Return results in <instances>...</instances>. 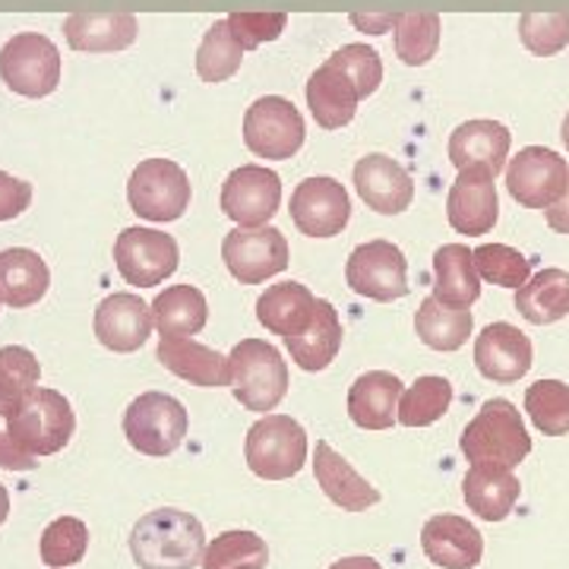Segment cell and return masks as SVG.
<instances>
[{
	"instance_id": "d6a6232c",
	"label": "cell",
	"mask_w": 569,
	"mask_h": 569,
	"mask_svg": "<svg viewBox=\"0 0 569 569\" xmlns=\"http://www.w3.org/2000/svg\"><path fill=\"white\" fill-rule=\"evenodd\" d=\"M475 329V317L468 307H449L440 298H425L415 313V332L433 351H459Z\"/></svg>"
},
{
	"instance_id": "8992f818",
	"label": "cell",
	"mask_w": 569,
	"mask_h": 569,
	"mask_svg": "<svg viewBox=\"0 0 569 569\" xmlns=\"http://www.w3.org/2000/svg\"><path fill=\"white\" fill-rule=\"evenodd\" d=\"M187 408L168 392H142L123 411V437L142 456H171L187 437Z\"/></svg>"
},
{
	"instance_id": "4316f807",
	"label": "cell",
	"mask_w": 569,
	"mask_h": 569,
	"mask_svg": "<svg viewBox=\"0 0 569 569\" xmlns=\"http://www.w3.org/2000/svg\"><path fill=\"white\" fill-rule=\"evenodd\" d=\"M284 346L291 351V361L301 367V370H326V367L336 361L339 348H342V320H339V310L317 298V313L307 326L305 332L298 336H288Z\"/></svg>"
},
{
	"instance_id": "cb8c5ba5",
	"label": "cell",
	"mask_w": 569,
	"mask_h": 569,
	"mask_svg": "<svg viewBox=\"0 0 569 569\" xmlns=\"http://www.w3.org/2000/svg\"><path fill=\"white\" fill-rule=\"evenodd\" d=\"M512 133L500 121H466L449 137V162L462 168H488L493 174L507 171Z\"/></svg>"
},
{
	"instance_id": "e0dca14e",
	"label": "cell",
	"mask_w": 569,
	"mask_h": 569,
	"mask_svg": "<svg viewBox=\"0 0 569 569\" xmlns=\"http://www.w3.org/2000/svg\"><path fill=\"white\" fill-rule=\"evenodd\" d=\"M152 329H156L152 305H146L133 291L108 295L102 305L96 307V339L108 351L130 355L146 346Z\"/></svg>"
},
{
	"instance_id": "603a6c76",
	"label": "cell",
	"mask_w": 569,
	"mask_h": 569,
	"mask_svg": "<svg viewBox=\"0 0 569 569\" xmlns=\"http://www.w3.org/2000/svg\"><path fill=\"white\" fill-rule=\"evenodd\" d=\"M313 475L323 493L346 512H365V509L380 503V490L373 488L367 478H361L348 459H342L326 440H317L313 452Z\"/></svg>"
},
{
	"instance_id": "2e32d148",
	"label": "cell",
	"mask_w": 569,
	"mask_h": 569,
	"mask_svg": "<svg viewBox=\"0 0 569 569\" xmlns=\"http://www.w3.org/2000/svg\"><path fill=\"white\" fill-rule=\"evenodd\" d=\"M497 174L488 168H462L459 178L452 181L447 197V219L449 224L468 234H488L500 219V197H497Z\"/></svg>"
},
{
	"instance_id": "f907efd6",
	"label": "cell",
	"mask_w": 569,
	"mask_h": 569,
	"mask_svg": "<svg viewBox=\"0 0 569 569\" xmlns=\"http://www.w3.org/2000/svg\"><path fill=\"white\" fill-rule=\"evenodd\" d=\"M329 569H383L373 557H346V560H339V563H332Z\"/></svg>"
},
{
	"instance_id": "d6986e66",
	"label": "cell",
	"mask_w": 569,
	"mask_h": 569,
	"mask_svg": "<svg viewBox=\"0 0 569 569\" xmlns=\"http://www.w3.org/2000/svg\"><path fill=\"white\" fill-rule=\"evenodd\" d=\"M475 367L493 383H516L531 370V342L512 323H490L475 339Z\"/></svg>"
},
{
	"instance_id": "ab89813d",
	"label": "cell",
	"mask_w": 569,
	"mask_h": 569,
	"mask_svg": "<svg viewBox=\"0 0 569 569\" xmlns=\"http://www.w3.org/2000/svg\"><path fill=\"white\" fill-rule=\"evenodd\" d=\"M526 411L545 437L569 433V387L563 380H538L526 389Z\"/></svg>"
},
{
	"instance_id": "9a60e30c",
	"label": "cell",
	"mask_w": 569,
	"mask_h": 569,
	"mask_svg": "<svg viewBox=\"0 0 569 569\" xmlns=\"http://www.w3.org/2000/svg\"><path fill=\"white\" fill-rule=\"evenodd\" d=\"M351 219V200L336 178H307L291 193V222L307 238H336Z\"/></svg>"
},
{
	"instance_id": "7bdbcfd3",
	"label": "cell",
	"mask_w": 569,
	"mask_h": 569,
	"mask_svg": "<svg viewBox=\"0 0 569 569\" xmlns=\"http://www.w3.org/2000/svg\"><path fill=\"white\" fill-rule=\"evenodd\" d=\"M519 39L535 58H553L569 44V10L560 13H522Z\"/></svg>"
},
{
	"instance_id": "7c38bea8",
	"label": "cell",
	"mask_w": 569,
	"mask_h": 569,
	"mask_svg": "<svg viewBox=\"0 0 569 569\" xmlns=\"http://www.w3.org/2000/svg\"><path fill=\"white\" fill-rule=\"evenodd\" d=\"M567 159L545 146H526L507 162L509 197L526 209H548L557 203L567 190Z\"/></svg>"
},
{
	"instance_id": "4fadbf2b",
	"label": "cell",
	"mask_w": 569,
	"mask_h": 569,
	"mask_svg": "<svg viewBox=\"0 0 569 569\" xmlns=\"http://www.w3.org/2000/svg\"><path fill=\"white\" fill-rule=\"evenodd\" d=\"M346 282L351 291L370 301H399L408 295L406 253L389 241H367L355 247L346 263Z\"/></svg>"
},
{
	"instance_id": "ba28073f",
	"label": "cell",
	"mask_w": 569,
	"mask_h": 569,
	"mask_svg": "<svg viewBox=\"0 0 569 569\" xmlns=\"http://www.w3.org/2000/svg\"><path fill=\"white\" fill-rule=\"evenodd\" d=\"M127 203L146 222H178L190 206V178L171 159H146L127 181Z\"/></svg>"
},
{
	"instance_id": "f546056e",
	"label": "cell",
	"mask_w": 569,
	"mask_h": 569,
	"mask_svg": "<svg viewBox=\"0 0 569 569\" xmlns=\"http://www.w3.org/2000/svg\"><path fill=\"white\" fill-rule=\"evenodd\" d=\"M313 313H317V298L301 282L269 284L257 301V320L282 339L305 332Z\"/></svg>"
},
{
	"instance_id": "5b68a950",
	"label": "cell",
	"mask_w": 569,
	"mask_h": 569,
	"mask_svg": "<svg viewBox=\"0 0 569 569\" xmlns=\"http://www.w3.org/2000/svg\"><path fill=\"white\" fill-rule=\"evenodd\" d=\"M247 468L263 481H288L307 462V433L288 415H263L247 430Z\"/></svg>"
},
{
	"instance_id": "f6af8a7d",
	"label": "cell",
	"mask_w": 569,
	"mask_h": 569,
	"mask_svg": "<svg viewBox=\"0 0 569 569\" xmlns=\"http://www.w3.org/2000/svg\"><path fill=\"white\" fill-rule=\"evenodd\" d=\"M224 20L231 26V36L238 39L244 51L260 48L263 41H276L288 26L284 13H231Z\"/></svg>"
},
{
	"instance_id": "9c48e42d",
	"label": "cell",
	"mask_w": 569,
	"mask_h": 569,
	"mask_svg": "<svg viewBox=\"0 0 569 569\" xmlns=\"http://www.w3.org/2000/svg\"><path fill=\"white\" fill-rule=\"evenodd\" d=\"M307 127L301 111L282 96H263L247 108L244 142L257 159L284 162L301 152Z\"/></svg>"
},
{
	"instance_id": "74e56055",
	"label": "cell",
	"mask_w": 569,
	"mask_h": 569,
	"mask_svg": "<svg viewBox=\"0 0 569 569\" xmlns=\"http://www.w3.org/2000/svg\"><path fill=\"white\" fill-rule=\"evenodd\" d=\"M41 367L39 358L22 346L0 348V415L7 418L17 411L20 402L39 387Z\"/></svg>"
},
{
	"instance_id": "30bf717a",
	"label": "cell",
	"mask_w": 569,
	"mask_h": 569,
	"mask_svg": "<svg viewBox=\"0 0 569 569\" xmlns=\"http://www.w3.org/2000/svg\"><path fill=\"white\" fill-rule=\"evenodd\" d=\"M222 260L241 284H260L288 269V241L279 228H231L222 241Z\"/></svg>"
},
{
	"instance_id": "ffe728a7",
	"label": "cell",
	"mask_w": 569,
	"mask_h": 569,
	"mask_svg": "<svg viewBox=\"0 0 569 569\" xmlns=\"http://www.w3.org/2000/svg\"><path fill=\"white\" fill-rule=\"evenodd\" d=\"M421 548L433 567L475 569L485 557V538L462 516H433L421 529Z\"/></svg>"
},
{
	"instance_id": "7a4b0ae2",
	"label": "cell",
	"mask_w": 569,
	"mask_h": 569,
	"mask_svg": "<svg viewBox=\"0 0 569 569\" xmlns=\"http://www.w3.org/2000/svg\"><path fill=\"white\" fill-rule=\"evenodd\" d=\"M462 452L471 466L512 468L531 452V437L509 399H488L462 430Z\"/></svg>"
},
{
	"instance_id": "f35d334b",
	"label": "cell",
	"mask_w": 569,
	"mask_h": 569,
	"mask_svg": "<svg viewBox=\"0 0 569 569\" xmlns=\"http://www.w3.org/2000/svg\"><path fill=\"white\" fill-rule=\"evenodd\" d=\"M269 548L257 531L234 529L219 535L203 553V569H266Z\"/></svg>"
},
{
	"instance_id": "ac0fdd59",
	"label": "cell",
	"mask_w": 569,
	"mask_h": 569,
	"mask_svg": "<svg viewBox=\"0 0 569 569\" xmlns=\"http://www.w3.org/2000/svg\"><path fill=\"white\" fill-rule=\"evenodd\" d=\"M355 190L367 209L380 216H399L415 200V181L402 164L383 152H370L355 164Z\"/></svg>"
},
{
	"instance_id": "f5cc1de1",
	"label": "cell",
	"mask_w": 569,
	"mask_h": 569,
	"mask_svg": "<svg viewBox=\"0 0 569 569\" xmlns=\"http://www.w3.org/2000/svg\"><path fill=\"white\" fill-rule=\"evenodd\" d=\"M560 140H563V146L569 149V114L563 118V127H560Z\"/></svg>"
},
{
	"instance_id": "c3c4849f",
	"label": "cell",
	"mask_w": 569,
	"mask_h": 569,
	"mask_svg": "<svg viewBox=\"0 0 569 569\" xmlns=\"http://www.w3.org/2000/svg\"><path fill=\"white\" fill-rule=\"evenodd\" d=\"M351 22L361 29V32H370V36H383L392 29L396 22V13H351Z\"/></svg>"
},
{
	"instance_id": "5bb4252c",
	"label": "cell",
	"mask_w": 569,
	"mask_h": 569,
	"mask_svg": "<svg viewBox=\"0 0 569 569\" xmlns=\"http://www.w3.org/2000/svg\"><path fill=\"white\" fill-rule=\"evenodd\" d=\"M282 203V181L266 164H241L222 183V212L241 228H260Z\"/></svg>"
},
{
	"instance_id": "7402d4cb",
	"label": "cell",
	"mask_w": 569,
	"mask_h": 569,
	"mask_svg": "<svg viewBox=\"0 0 569 569\" xmlns=\"http://www.w3.org/2000/svg\"><path fill=\"white\" fill-rule=\"evenodd\" d=\"M402 380L389 370H367L348 389V418L361 430H387L399 421Z\"/></svg>"
},
{
	"instance_id": "3957f363",
	"label": "cell",
	"mask_w": 569,
	"mask_h": 569,
	"mask_svg": "<svg viewBox=\"0 0 569 569\" xmlns=\"http://www.w3.org/2000/svg\"><path fill=\"white\" fill-rule=\"evenodd\" d=\"M77 430L73 408L58 389L36 387L20 402L17 411L7 415L10 440L29 456H54L61 452Z\"/></svg>"
},
{
	"instance_id": "277c9868",
	"label": "cell",
	"mask_w": 569,
	"mask_h": 569,
	"mask_svg": "<svg viewBox=\"0 0 569 569\" xmlns=\"http://www.w3.org/2000/svg\"><path fill=\"white\" fill-rule=\"evenodd\" d=\"M231 392L247 411H276L288 392V365L282 351L266 339H241L231 348Z\"/></svg>"
},
{
	"instance_id": "d590c367",
	"label": "cell",
	"mask_w": 569,
	"mask_h": 569,
	"mask_svg": "<svg viewBox=\"0 0 569 569\" xmlns=\"http://www.w3.org/2000/svg\"><path fill=\"white\" fill-rule=\"evenodd\" d=\"M452 406V383L447 377H418L399 399V425L430 427L437 425Z\"/></svg>"
},
{
	"instance_id": "8fae6325",
	"label": "cell",
	"mask_w": 569,
	"mask_h": 569,
	"mask_svg": "<svg viewBox=\"0 0 569 569\" xmlns=\"http://www.w3.org/2000/svg\"><path fill=\"white\" fill-rule=\"evenodd\" d=\"M181 260L178 241L159 228H123L114 241V263L127 284L152 288L162 284L168 276H174Z\"/></svg>"
},
{
	"instance_id": "bcb514c9",
	"label": "cell",
	"mask_w": 569,
	"mask_h": 569,
	"mask_svg": "<svg viewBox=\"0 0 569 569\" xmlns=\"http://www.w3.org/2000/svg\"><path fill=\"white\" fill-rule=\"evenodd\" d=\"M29 203H32V183L0 171V222L20 219Z\"/></svg>"
},
{
	"instance_id": "db71d44e",
	"label": "cell",
	"mask_w": 569,
	"mask_h": 569,
	"mask_svg": "<svg viewBox=\"0 0 569 569\" xmlns=\"http://www.w3.org/2000/svg\"><path fill=\"white\" fill-rule=\"evenodd\" d=\"M0 301H3V295H0Z\"/></svg>"
},
{
	"instance_id": "6da1fadb",
	"label": "cell",
	"mask_w": 569,
	"mask_h": 569,
	"mask_svg": "<svg viewBox=\"0 0 569 569\" xmlns=\"http://www.w3.org/2000/svg\"><path fill=\"white\" fill-rule=\"evenodd\" d=\"M203 522L183 509H152L130 531V553L140 569H193L206 553Z\"/></svg>"
},
{
	"instance_id": "d4e9b609",
	"label": "cell",
	"mask_w": 569,
	"mask_h": 569,
	"mask_svg": "<svg viewBox=\"0 0 569 569\" xmlns=\"http://www.w3.org/2000/svg\"><path fill=\"white\" fill-rule=\"evenodd\" d=\"M140 22L133 13H70L63 20V36L73 51L114 54L137 41Z\"/></svg>"
},
{
	"instance_id": "1f68e13d",
	"label": "cell",
	"mask_w": 569,
	"mask_h": 569,
	"mask_svg": "<svg viewBox=\"0 0 569 569\" xmlns=\"http://www.w3.org/2000/svg\"><path fill=\"white\" fill-rule=\"evenodd\" d=\"M516 310L531 326H548L569 317V272L567 269H541L522 288H516Z\"/></svg>"
},
{
	"instance_id": "52a82bcc",
	"label": "cell",
	"mask_w": 569,
	"mask_h": 569,
	"mask_svg": "<svg viewBox=\"0 0 569 569\" xmlns=\"http://www.w3.org/2000/svg\"><path fill=\"white\" fill-rule=\"evenodd\" d=\"M61 51L39 32H20L0 51V80L26 99H44L61 86Z\"/></svg>"
},
{
	"instance_id": "ee69618b",
	"label": "cell",
	"mask_w": 569,
	"mask_h": 569,
	"mask_svg": "<svg viewBox=\"0 0 569 569\" xmlns=\"http://www.w3.org/2000/svg\"><path fill=\"white\" fill-rule=\"evenodd\" d=\"M329 63H332V67H339L348 80L355 82V89H358V99H361V102L370 99V96L380 89V82H383V61H380L377 48L361 44V41H355V44H342V48L329 58Z\"/></svg>"
},
{
	"instance_id": "681fc988",
	"label": "cell",
	"mask_w": 569,
	"mask_h": 569,
	"mask_svg": "<svg viewBox=\"0 0 569 569\" xmlns=\"http://www.w3.org/2000/svg\"><path fill=\"white\" fill-rule=\"evenodd\" d=\"M545 219H548V224L557 231V234H569V181H567V190H563V197L545 209Z\"/></svg>"
},
{
	"instance_id": "8d00e7d4",
	"label": "cell",
	"mask_w": 569,
	"mask_h": 569,
	"mask_svg": "<svg viewBox=\"0 0 569 569\" xmlns=\"http://www.w3.org/2000/svg\"><path fill=\"white\" fill-rule=\"evenodd\" d=\"M244 54V48L231 36L228 20L212 22L203 41H200V48H197V73H200V80L212 82V86L231 80L241 70Z\"/></svg>"
},
{
	"instance_id": "816d5d0a",
	"label": "cell",
	"mask_w": 569,
	"mask_h": 569,
	"mask_svg": "<svg viewBox=\"0 0 569 569\" xmlns=\"http://www.w3.org/2000/svg\"><path fill=\"white\" fill-rule=\"evenodd\" d=\"M7 516H10V493L0 485V526L7 522Z\"/></svg>"
},
{
	"instance_id": "b9f144b4",
	"label": "cell",
	"mask_w": 569,
	"mask_h": 569,
	"mask_svg": "<svg viewBox=\"0 0 569 569\" xmlns=\"http://www.w3.org/2000/svg\"><path fill=\"white\" fill-rule=\"evenodd\" d=\"M475 269L485 282L500 284V288H522L531 279L529 260L507 244H481L471 250Z\"/></svg>"
},
{
	"instance_id": "83f0119b",
	"label": "cell",
	"mask_w": 569,
	"mask_h": 569,
	"mask_svg": "<svg viewBox=\"0 0 569 569\" xmlns=\"http://www.w3.org/2000/svg\"><path fill=\"white\" fill-rule=\"evenodd\" d=\"M519 493H522V485L507 468L471 466L462 481L468 509L481 516L485 522H503L519 503Z\"/></svg>"
},
{
	"instance_id": "484cf974",
	"label": "cell",
	"mask_w": 569,
	"mask_h": 569,
	"mask_svg": "<svg viewBox=\"0 0 569 569\" xmlns=\"http://www.w3.org/2000/svg\"><path fill=\"white\" fill-rule=\"evenodd\" d=\"M305 96L313 121L320 123L323 130H342L346 123L355 121V111H358V102H361L355 82L329 61L310 73Z\"/></svg>"
},
{
	"instance_id": "7dc6e473",
	"label": "cell",
	"mask_w": 569,
	"mask_h": 569,
	"mask_svg": "<svg viewBox=\"0 0 569 569\" xmlns=\"http://www.w3.org/2000/svg\"><path fill=\"white\" fill-rule=\"evenodd\" d=\"M36 466H39L36 456L22 452V449L10 440V433L0 430V468H7V471H32Z\"/></svg>"
},
{
	"instance_id": "f1b7e54d",
	"label": "cell",
	"mask_w": 569,
	"mask_h": 569,
	"mask_svg": "<svg viewBox=\"0 0 569 569\" xmlns=\"http://www.w3.org/2000/svg\"><path fill=\"white\" fill-rule=\"evenodd\" d=\"M51 284V272L36 250L29 247H10L0 250V295L3 305L13 310H26V307L39 305Z\"/></svg>"
},
{
	"instance_id": "836d02e7",
	"label": "cell",
	"mask_w": 569,
	"mask_h": 569,
	"mask_svg": "<svg viewBox=\"0 0 569 569\" xmlns=\"http://www.w3.org/2000/svg\"><path fill=\"white\" fill-rule=\"evenodd\" d=\"M152 317L162 339L197 336L209 320V305L197 284H171L152 301Z\"/></svg>"
},
{
	"instance_id": "e575fe53",
	"label": "cell",
	"mask_w": 569,
	"mask_h": 569,
	"mask_svg": "<svg viewBox=\"0 0 569 569\" xmlns=\"http://www.w3.org/2000/svg\"><path fill=\"white\" fill-rule=\"evenodd\" d=\"M443 22L437 13H396L392 22V44L396 58L406 67H425L440 48Z\"/></svg>"
},
{
	"instance_id": "60d3db41",
	"label": "cell",
	"mask_w": 569,
	"mask_h": 569,
	"mask_svg": "<svg viewBox=\"0 0 569 569\" xmlns=\"http://www.w3.org/2000/svg\"><path fill=\"white\" fill-rule=\"evenodd\" d=\"M41 563L51 569H63L80 563L89 550V529L82 519L73 516H61L54 519L48 529L41 531Z\"/></svg>"
},
{
	"instance_id": "4dcf8cb0",
	"label": "cell",
	"mask_w": 569,
	"mask_h": 569,
	"mask_svg": "<svg viewBox=\"0 0 569 569\" xmlns=\"http://www.w3.org/2000/svg\"><path fill=\"white\" fill-rule=\"evenodd\" d=\"M433 298L449 307H471L481 298V276L466 244H443L433 253Z\"/></svg>"
},
{
	"instance_id": "44dd1931",
	"label": "cell",
	"mask_w": 569,
	"mask_h": 569,
	"mask_svg": "<svg viewBox=\"0 0 569 569\" xmlns=\"http://www.w3.org/2000/svg\"><path fill=\"white\" fill-rule=\"evenodd\" d=\"M156 358L162 361L164 370H171L174 377H181L193 387H231V358L216 348L193 342L190 336L162 339L156 348Z\"/></svg>"
}]
</instances>
